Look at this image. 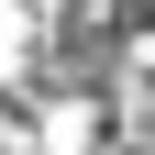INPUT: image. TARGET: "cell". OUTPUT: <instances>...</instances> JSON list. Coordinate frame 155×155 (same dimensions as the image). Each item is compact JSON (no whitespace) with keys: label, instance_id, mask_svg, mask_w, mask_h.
Segmentation results:
<instances>
[{"label":"cell","instance_id":"1","mask_svg":"<svg viewBox=\"0 0 155 155\" xmlns=\"http://www.w3.org/2000/svg\"><path fill=\"white\" fill-rule=\"evenodd\" d=\"M45 67H55V0H0V100L45 89Z\"/></svg>","mask_w":155,"mask_h":155}]
</instances>
